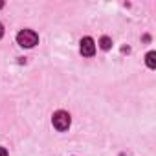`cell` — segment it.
Wrapping results in <instances>:
<instances>
[{"instance_id": "6da1fadb", "label": "cell", "mask_w": 156, "mask_h": 156, "mask_svg": "<svg viewBox=\"0 0 156 156\" xmlns=\"http://www.w3.org/2000/svg\"><path fill=\"white\" fill-rule=\"evenodd\" d=\"M17 42H19L22 48H33V46L39 42V35H37L33 30H22V31H19V35H17Z\"/></svg>"}, {"instance_id": "7a4b0ae2", "label": "cell", "mask_w": 156, "mask_h": 156, "mask_svg": "<svg viewBox=\"0 0 156 156\" xmlns=\"http://www.w3.org/2000/svg\"><path fill=\"white\" fill-rule=\"evenodd\" d=\"M51 121H53V127H55L57 130H61V132L68 130V127H70V123H72L70 114H68V112H64V110H57V112L53 114Z\"/></svg>"}, {"instance_id": "3957f363", "label": "cell", "mask_w": 156, "mask_h": 156, "mask_svg": "<svg viewBox=\"0 0 156 156\" xmlns=\"http://www.w3.org/2000/svg\"><path fill=\"white\" fill-rule=\"evenodd\" d=\"M81 53L85 57H92L96 53V42L92 37H83L81 39Z\"/></svg>"}, {"instance_id": "277c9868", "label": "cell", "mask_w": 156, "mask_h": 156, "mask_svg": "<svg viewBox=\"0 0 156 156\" xmlns=\"http://www.w3.org/2000/svg\"><path fill=\"white\" fill-rule=\"evenodd\" d=\"M145 62H147L149 68H156V53L154 51H149L147 57H145Z\"/></svg>"}, {"instance_id": "5b68a950", "label": "cell", "mask_w": 156, "mask_h": 156, "mask_svg": "<svg viewBox=\"0 0 156 156\" xmlns=\"http://www.w3.org/2000/svg\"><path fill=\"white\" fill-rule=\"evenodd\" d=\"M99 46H101L103 50H110V48H112V41H110L108 37H101V41H99Z\"/></svg>"}, {"instance_id": "8992f818", "label": "cell", "mask_w": 156, "mask_h": 156, "mask_svg": "<svg viewBox=\"0 0 156 156\" xmlns=\"http://www.w3.org/2000/svg\"><path fill=\"white\" fill-rule=\"evenodd\" d=\"M0 156H8V151L4 147H0Z\"/></svg>"}, {"instance_id": "52a82bcc", "label": "cell", "mask_w": 156, "mask_h": 156, "mask_svg": "<svg viewBox=\"0 0 156 156\" xmlns=\"http://www.w3.org/2000/svg\"><path fill=\"white\" fill-rule=\"evenodd\" d=\"M2 37H4V26L0 24V39H2Z\"/></svg>"}, {"instance_id": "ba28073f", "label": "cell", "mask_w": 156, "mask_h": 156, "mask_svg": "<svg viewBox=\"0 0 156 156\" xmlns=\"http://www.w3.org/2000/svg\"><path fill=\"white\" fill-rule=\"evenodd\" d=\"M2 8H4V2H0V9H2Z\"/></svg>"}]
</instances>
